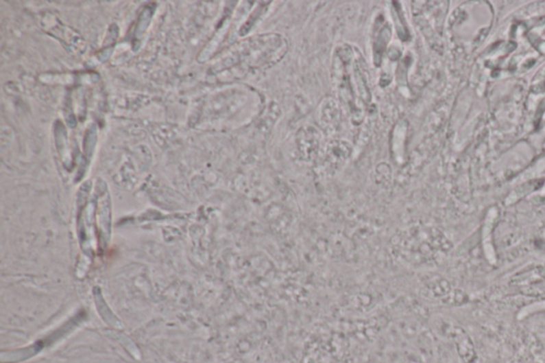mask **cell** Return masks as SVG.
<instances>
[{
  "instance_id": "obj_1",
  "label": "cell",
  "mask_w": 545,
  "mask_h": 363,
  "mask_svg": "<svg viewBox=\"0 0 545 363\" xmlns=\"http://www.w3.org/2000/svg\"><path fill=\"white\" fill-rule=\"evenodd\" d=\"M355 53L352 48L343 47L337 50L335 57L334 77L337 90L341 98L350 106L352 115L357 117L358 107L356 92L359 93L362 102H365L371 98L367 82L365 81V71L360 59H355Z\"/></svg>"
},
{
  "instance_id": "obj_2",
  "label": "cell",
  "mask_w": 545,
  "mask_h": 363,
  "mask_svg": "<svg viewBox=\"0 0 545 363\" xmlns=\"http://www.w3.org/2000/svg\"><path fill=\"white\" fill-rule=\"evenodd\" d=\"M391 38V28L390 25L386 24L379 31L377 40L374 43V59L375 65L378 67L380 65L381 58H383V53L386 50L387 45H388L389 40Z\"/></svg>"
}]
</instances>
